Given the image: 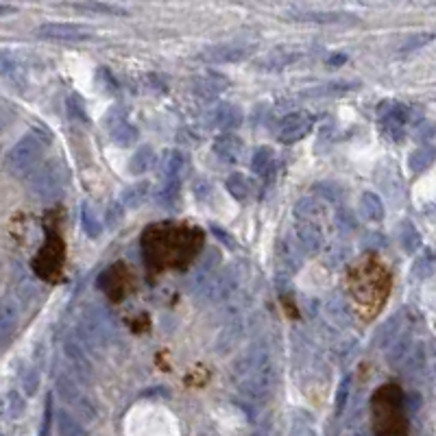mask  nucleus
Returning <instances> with one entry per match:
<instances>
[{"label": "nucleus", "instance_id": "obj_16", "mask_svg": "<svg viewBox=\"0 0 436 436\" xmlns=\"http://www.w3.org/2000/svg\"><path fill=\"white\" fill-rule=\"evenodd\" d=\"M227 86H229V81H227L225 77L216 75V73H209V75H205V77H196V79L192 81V90H194V94H198V97L205 99V101L216 99L218 94H220L222 90H225Z\"/></svg>", "mask_w": 436, "mask_h": 436}, {"label": "nucleus", "instance_id": "obj_15", "mask_svg": "<svg viewBox=\"0 0 436 436\" xmlns=\"http://www.w3.org/2000/svg\"><path fill=\"white\" fill-rule=\"evenodd\" d=\"M214 153L222 162H240L244 155V142L233 133H222L214 140Z\"/></svg>", "mask_w": 436, "mask_h": 436}, {"label": "nucleus", "instance_id": "obj_31", "mask_svg": "<svg viewBox=\"0 0 436 436\" xmlns=\"http://www.w3.org/2000/svg\"><path fill=\"white\" fill-rule=\"evenodd\" d=\"M81 225H84V231L90 235V238H99L101 235L103 225H101L97 209H94L92 203H84V207H81Z\"/></svg>", "mask_w": 436, "mask_h": 436}, {"label": "nucleus", "instance_id": "obj_9", "mask_svg": "<svg viewBox=\"0 0 436 436\" xmlns=\"http://www.w3.org/2000/svg\"><path fill=\"white\" fill-rule=\"evenodd\" d=\"M382 112V131L384 136H388L393 142H402L404 138V127L408 123V107L404 105H391L386 103V107H380Z\"/></svg>", "mask_w": 436, "mask_h": 436}, {"label": "nucleus", "instance_id": "obj_34", "mask_svg": "<svg viewBox=\"0 0 436 436\" xmlns=\"http://www.w3.org/2000/svg\"><path fill=\"white\" fill-rule=\"evenodd\" d=\"M399 334H402V314H395L393 319H388L386 325L380 329V345L388 349Z\"/></svg>", "mask_w": 436, "mask_h": 436}, {"label": "nucleus", "instance_id": "obj_33", "mask_svg": "<svg viewBox=\"0 0 436 436\" xmlns=\"http://www.w3.org/2000/svg\"><path fill=\"white\" fill-rule=\"evenodd\" d=\"M436 40V33H412L406 38V42L399 46V55H410V53H417L423 46H428L430 42Z\"/></svg>", "mask_w": 436, "mask_h": 436}, {"label": "nucleus", "instance_id": "obj_21", "mask_svg": "<svg viewBox=\"0 0 436 436\" xmlns=\"http://www.w3.org/2000/svg\"><path fill=\"white\" fill-rule=\"evenodd\" d=\"M20 319V305L14 297H5L0 303V334L9 336L11 329L18 325Z\"/></svg>", "mask_w": 436, "mask_h": 436}, {"label": "nucleus", "instance_id": "obj_20", "mask_svg": "<svg viewBox=\"0 0 436 436\" xmlns=\"http://www.w3.org/2000/svg\"><path fill=\"white\" fill-rule=\"evenodd\" d=\"M297 242L301 251L316 253L323 246V231L314 222H301V225H297Z\"/></svg>", "mask_w": 436, "mask_h": 436}, {"label": "nucleus", "instance_id": "obj_30", "mask_svg": "<svg viewBox=\"0 0 436 436\" xmlns=\"http://www.w3.org/2000/svg\"><path fill=\"white\" fill-rule=\"evenodd\" d=\"M225 188L233 198H238V201H244V198L251 194V181L240 172L229 175L227 181H225Z\"/></svg>", "mask_w": 436, "mask_h": 436}, {"label": "nucleus", "instance_id": "obj_5", "mask_svg": "<svg viewBox=\"0 0 436 436\" xmlns=\"http://www.w3.org/2000/svg\"><path fill=\"white\" fill-rule=\"evenodd\" d=\"M64 183H66V177L62 166L55 162H46L31 175L29 190L33 192V196H38L40 201H53V198L62 194Z\"/></svg>", "mask_w": 436, "mask_h": 436}, {"label": "nucleus", "instance_id": "obj_43", "mask_svg": "<svg viewBox=\"0 0 436 436\" xmlns=\"http://www.w3.org/2000/svg\"><path fill=\"white\" fill-rule=\"evenodd\" d=\"M177 196H179V183H166L157 192V201L162 205H175Z\"/></svg>", "mask_w": 436, "mask_h": 436}, {"label": "nucleus", "instance_id": "obj_2", "mask_svg": "<svg viewBox=\"0 0 436 436\" xmlns=\"http://www.w3.org/2000/svg\"><path fill=\"white\" fill-rule=\"evenodd\" d=\"M373 430L378 436H408L402 393L397 386H382L371 399Z\"/></svg>", "mask_w": 436, "mask_h": 436}, {"label": "nucleus", "instance_id": "obj_52", "mask_svg": "<svg viewBox=\"0 0 436 436\" xmlns=\"http://www.w3.org/2000/svg\"><path fill=\"white\" fill-rule=\"evenodd\" d=\"M343 62H347V55H334V57H329V64H332V66H340Z\"/></svg>", "mask_w": 436, "mask_h": 436}, {"label": "nucleus", "instance_id": "obj_46", "mask_svg": "<svg viewBox=\"0 0 436 436\" xmlns=\"http://www.w3.org/2000/svg\"><path fill=\"white\" fill-rule=\"evenodd\" d=\"M68 114L73 118H81V120H88V116L84 112V105H81L79 97H70L68 99Z\"/></svg>", "mask_w": 436, "mask_h": 436}, {"label": "nucleus", "instance_id": "obj_41", "mask_svg": "<svg viewBox=\"0 0 436 436\" xmlns=\"http://www.w3.org/2000/svg\"><path fill=\"white\" fill-rule=\"evenodd\" d=\"M20 382H22V388H25V393L27 395H33L35 391H38V386H40V373L35 367H29L22 371L20 375Z\"/></svg>", "mask_w": 436, "mask_h": 436}, {"label": "nucleus", "instance_id": "obj_11", "mask_svg": "<svg viewBox=\"0 0 436 436\" xmlns=\"http://www.w3.org/2000/svg\"><path fill=\"white\" fill-rule=\"evenodd\" d=\"M251 51H253V46L222 44V46H211V49L203 51L198 55V59L205 64H233V62H242Z\"/></svg>", "mask_w": 436, "mask_h": 436}, {"label": "nucleus", "instance_id": "obj_6", "mask_svg": "<svg viewBox=\"0 0 436 436\" xmlns=\"http://www.w3.org/2000/svg\"><path fill=\"white\" fill-rule=\"evenodd\" d=\"M290 20L297 22H314V25H356L358 16L347 11H323V9H303L292 7L286 11Z\"/></svg>", "mask_w": 436, "mask_h": 436}, {"label": "nucleus", "instance_id": "obj_3", "mask_svg": "<svg viewBox=\"0 0 436 436\" xmlns=\"http://www.w3.org/2000/svg\"><path fill=\"white\" fill-rule=\"evenodd\" d=\"M46 146H49V138L42 136L40 131H31L27 136H22L7 153V168L16 177L33 175L40 168L38 164L44 155Z\"/></svg>", "mask_w": 436, "mask_h": 436}, {"label": "nucleus", "instance_id": "obj_48", "mask_svg": "<svg viewBox=\"0 0 436 436\" xmlns=\"http://www.w3.org/2000/svg\"><path fill=\"white\" fill-rule=\"evenodd\" d=\"M18 68V62L14 57H11L9 51H3V55H0V73L3 75H11V70Z\"/></svg>", "mask_w": 436, "mask_h": 436}, {"label": "nucleus", "instance_id": "obj_32", "mask_svg": "<svg viewBox=\"0 0 436 436\" xmlns=\"http://www.w3.org/2000/svg\"><path fill=\"white\" fill-rule=\"evenodd\" d=\"M155 162V153H153L151 146H140L136 153L131 162H129V170H131L133 175H142L151 168V164Z\"/></svg>", "mask_w": 436, "mask_h": 436}, {"label": "nucleus", "instance_id": "obj_27", "mask_svg": "<svg viewBox=\"0 0 436 436\" xmlns=\"http://www.w3.org/2000/svg\"><path fill=\"white\" fill-rule=\"evenodd\" d=\"M399 242H402V249L406 253H417L421 249V233L417 227L412 225L410 220L402 222V229H399Z\"/></svg>", "mask_w": 436, "mask_h": 436}, {"label": "nucleus", "instance_id": "obj_29", "mask_svg": "<svg viewBox=\"0 0 436 436\" xmlns=\"http://www.w3.org/2000/svg\"><path fill=\"white\" fill-rule=\"evenodd\" d=\"M66 353L70 362H73L75 371H79L84 378H88L90 373V360H88V349H84V345H77V343H68L66 345Z\"/></svg>", "mask_w": 436, "mask_h": 436}, {"label": "nucleus", "instance_id": "obj_42", "mask_svg": "<svg viewBox=\"0 0 436 436\" xmlns=\"http://www.w3.org/2000/svg\"><path fill=\"white\" fill-rule=\"evenodd\" d=\"M22 410H25V399H22V395L18 391H9L7 402H5V412L9 417H18Z\"/></svg>", "mask_w": 436, "mask_h": 436}, {"label": "nucleus", "instance_id": "obj_39", "mask_svg": "<svg viewBox=\"0 0 436 436\" xmlns=\"http://www.w3.org/2000/svg\"><path fill=\"white\" fill-rule=\"evenodd\" d=\"M434 270H436V255L432 251H423V255H419V260L415 264V275L426 279L434 273Z\"/></svg>", "mask_w": 436, "mask_h": 436}, {"label": "nucleus", "instance_id": "obj_53", "mask_svg": "<svg viewBox=\"0 0 436 436\" xmlns=\"http://www.w3.org/2000/svg\"><path fill=\"white\" fill-rule=\"evenodd\" d=\"M297 436H316V432L314 430H310V428H303V430H299V434Z\"/></svg>", "mask_w": 436, "mask_h": 436}, {"label": "nucleus", "instance_id": "obj_4", "mask_svg": "<svg viewBox=\"0 0 436 436\" xmlns=\"http://www.w3.org/2000/svg\"><path fill=\"white\" fill-rule=\"evenodd\" d=\"M79 332H81L79 334L81 345L97 347V345L110 343L116 336V323L105 308H101V305H90V308H86V312L81 314Z\"/></svg>", "mask_w": 436, "mask_h": 436}, {"label": "nucleus", "instance_id": "obj_17", "mask_svg": "<svg viewBox=\"0 0 436 436\" xmlns=\"http://www.w3.org/2000/svg\"><path fill=\"white\" fill-rule=\"evenodd\" d=\"M211 120H214L216 127L229 131V129L242 125V110L233 103H220L214 107V112H211Z\"/></svg>", "mask_w": 436, "mask_h": 436}, {"label": "nucleus", "instance_id": "obj_12", "mask_svg": "<svg viewBox=\"0 0 436 436\" xmlns=\"http://www.w3.org/2000/svg\"><path fill=\"white\" fill-rule=\"evenodd\" d=\"M162 175L166 183H179L185 172L190 170V162H188L185 153L181 151H166L162 157Z\"/></svg>", "mask_w": 436, "mask_h": 436}, {"label": "nucleus", "instance_id": "obj_24", "mask_svg": "<svg viewBox=\"0 0 436 436\" xmlns=\"http://www.w3.org/2000/svg\"><path fill=\"white\" fill-rule=\"evenodd\" d=\"M434 162H436V146L423 144V146H419L417 151L410 153L408 166H410L412 172H426Z\"/></svg>", "mask_w": 436, "mask_h": 436}, {"label": "nucleus", "instance_id": "obj_47", "mask_svg": "<svg viewBox=\"0 0 436 436\" xmlns=\"http://www.w3.org/2000/svg\"><path fill=\"white\" fill-rule=\"evenodd\" d=\"M349 402V380L345 378L343 382H340V388H338V393H336V410L340 412L345 408V404Z\"/></svg>", "mask_w": 436, "mask_h": 436}, {"label": "nucleus", "instance_id": "obj_38", "mask_svg": "<svg viewBox=\"0 0 436 436\" xmlns=\"http://www.w3.org/2000/svg\"><path fill=\"white\" fill-rule=\"evenodd\" d=\"M316 214H319V205H316L312 198H301V201L294 205V216L301 222H314Z\"/></svg>", "mask_w": 436, "mask_h": 436}, {"label": "nucleus", "instance_id": "obj_45", "mask_svg": "<svg viewBox=\"0 0 436 436\" xmlns=\"http://www.w3.org/2000/svg\"><path fill=\"white\" fill-rule=\"evenodd\" d=\"M347 262V251H345V246H332L327 253V264L329 266H340V264H345Z\"/></svg>", "mask_w": 436, "mask_h": 436}, {"label": "nucleus", "instance_id": "obj_13", "mask_svg": "<svg viewBox=\"0 0 436 436\" xmlns=\"http://www.w3.org/2000/svg\"><path fill=\"white\" fill-rule=\"evenodd\" d=\"M57 393L62 395L66 402L73 406V408H77L81 415L84 417H94V408L90 406V402L88 399L81 395V391H79V386L68 378V375H62V378L57 380Z\"/></svg>", "mask_w": 436, "mask_h": 436}, {"label": "nucleus", "instance_id": "obj_36", "mask_svg": "<svg viewBox=\"0 0 436 436\" xmlns=\"http://www.w3.org/2000/svg\"><path fill=\"white\" fill-rule=\"evenodd\" d=\"M57 430H59V436H86V430L81 428L79 423L68 415V412H59Z\"/></svg>", "mask_w": 436, "mask_h": 436}, {"label": "nucleus", "instance_id": "obj_10", "mask_svg": "<svg viewBox=\"0 0 436 436\" xmlns=\"http://www.w3.org/2000/svg\"><path fill=\"white\" fill-rule=\"evenodd\" d=\"M64 262V246L62 240H55V242H46V246L42 249V253L35 257V270H38V275L44 279H51L53 275L59 273V268H62Z\"/></svg>", "mask_w": 436, "mask_h": 436}, {"label": "nucleus", "instance_id": "obj_23", "mask_svg": "<svg viewBox=\"0 0 436 436\" xmlns=\"http://www.w3.org/2000/svg\"><path fill=\"white\" fill-rule=\"evenodd\" d=\"M360 214L371 220V222H380L384 218V203L382 198L375 192H364L360 196Z\"/></svg>", "mask_w": 436, "mask_h": 436}, {"label": "nucleus", "instance_id": "obj_40", "mask_svg": "<svg viewBox=\"0 0 436 436\" xmlns=\"http://www.w3.org/2000/svg\"><path fill=\"white\" fill-rule=\"evenodd\" d=\"M351 90H356V84H327L321 88H314L308 94L310 97H336V94H347Z\"/></svg>", "mask_w": 436, "mask_h": 436}, {"label": "nucleus", "instance_id": "obj_44", "mask_svg": "<svg viewBox=\"0 0 436 436\" xmlns=\"http://www.w3.org/2000/svg\"><path fill=\"white\" fill-rule=\"evenodd\" d=\"M123 214H125V205L123 203H112L107 207V211H105V222H107V227H116L118 222L123 220Z\"/></svg>", "mask_w": 436, "mask_h": 436}, {"label": "nucleus", "instance_id": "obj_8", "mask_svg": "<svg viewBox=\"0 0 436 436\" xmlns=\"http://www.w3.org/2000/svg\"><path fill=\"white\" fill-rule=\"evenodd\" d=\"M312 125H314V118L308 112H292L281 120V125L277 129V138L284 144L299 142V140H303L310 133Z\"/></svg>", "mask_w": 436, "mask_h": 436}, {"label": "nucleus", "instance_id": "obj_50", "mask_svg": "<svg viewBox=\"0 0 436 436\" xmlns=\"http://www.w3.org/2000/svg\"><path fill=\"white\" fill-rule=\"evenodd\" d=\"M436 133V125H432V123H421L419 125V129H417V138H421V140H430L432 136Z\"/></svg>", "mask_w": 436, "mask_h": 436}, {"label": "nucleus", "instance_id": "obj_19", "mask_svg": "<svg viewBox=\"0 0 436 436\" xmlns=\"http://www.w3.org/2000/svg\"><path fill=\"white\" fill-rule=\"evenodd\" d=\"M412 349H415V345H412V334L410 332H402L395 338V343L388 347V351H386L388 364H391V367H404L406 360L410 358Z\"/></svg>", "mask_w": 436, "mask_h": 436}, {"label": "nucleus", "instance_id": "obj_1", "mask_svg": "<svg viewBox=\"0 0 436 436\" xmlns=\"http://www.w3.org/2000/svg\"><path fill=\"white\" fill-rule=\"evenodd\" d=\"M233 373L242 395L255 399V402H264L275 391L277 369L268 349L262 345H251L246 349L233 364Z\"/></svg>", "mask_w": 436, "mask_h": 436}, {"label": "nucleus", "instance_id": "obj_28", "mask_svg": "<svg viewBox=\"0 0 436 436\" xmlns=\"http://www.w3.org/2000/svg\"><path fill=\"white\" fill-rule=\"evenodd\" d=\"M73 9L86 11V14H105V16H125L127 9L114 3H73Z\"/></svg>", "mask_w": 436, "mask_h": 436}, {"label": "nucleus", "instance_id": "obj_22", "mask_svg": "<svg viewBox=\"0 0 436 436\" xmlns=\"http://www.w3.org/2000/svg\"><path fill=\"white\" fill-rule=\"evenodd\" d=\"M149 190H151L149 181H138V183L127 185L125 190H123V194H120V203L127 209H136V207H140V205L146 201Z\"/></svg>", "mask_w": 436, "mask_h": 436}, {"label": "nucleus", "instance_id": "obj_35", "mask_svg": "<svg viewBox=\"0 0 436 436\" xmlns=\"http://www.w3.org/2000/svg\"><path fill=\"white\" fill-rule=\"evenodd\" d=\"M273 166V151L268 146H262L253 153V159H251V170L255 175H266Z\"/></svg>", "mask_w": 436, "mask_h": 436}, {"label": "nucleus", "instance_id": "obj_51", "mask_svg": "<svg viewBox=\"0 0 436 436\" xmlns=\"http://www.w3.org/2000/svg\"><path fill=\"white\" fill-rule=\"evenodd\" d=\"M321 188H325V194L323 196H327L329 198V201H338V198H340V192H338V185H334V183H319Z\"/></svg>", "mask_w": 436, "mask_h": 436}, {"label": "nucleus", "instance_id": "obj_18", "mask_svg": "<svg viewBox=\"0 0 436 436\" xmlns=\"http://www.w3.org/2000/svg\"><path fill=\"white\" fill-rule=\"evenodd\" d=\"M301 57V53L297 51H270L268 55H264L260 62H257V68L268 70V73H279V70H286L288 66H292L297 59Z\"/></svg>", "mask_w": 436, "mask_h": 436}, {"label": "nucleus", "instance_id": "obj_49", "mask_svg": "<svg viewBox=\"0 0 436 436\" xmlns=\"http://www.w3.org/2000/svg\"><path fill=\"white\" fill-rule=\"evenodd\" d=\"M211 233L216 235V238L220 240V242H225L229 249H235V240H233V235L231 233H227V231H222L218 225H211Z\"/></svg>", "mask_w": 436, "mask_h": 436}, {"label": "nucleus", "instance_id": "obj_25", "mask_svg": "<svg viewBox=\"0 0 436 436\" xmlns=\"http://www.w3.org/2000/svg\"><path fill=\"white\" fill-rule=\"evenodd\" d=\"M325 314L336 327H347L349 325V308L340 297H332L325 301Z\"/></svg>", "mask_w": 436, "mask_h": 436}, {"label": "nucleus", "instance_id": "obj_26", "mask_svg": "<svg viewBox=\"0 0 436 436\" xmlns=\"http://www.w3.org/2000/svg\"><path fill=\"white\" fill-rule=\"evenodd\" d=\"M110 129V136L116 144H120V146H129V144H133L136 140H138V129L129 123V120H120V123H116Z\"/></svg>", "mask_w": 436, "mask_h": 436}, {"label": "nucleus", "instance_id": "obj_14", "mask_svg": "<svg viewBox=\"0 0 436 436\" xmlns=\"http://www.w3.org/2000/svg\"><path fill=\"white\" fill-rule=\"evenodd\" d=\"M301 246L299 244H292L288 240H279L277 242V249H275V257H277V268L281 273H294L299 266H301Z\"/></svg>", "mask_w": 436, "mask_h": 436}, {"label": "nucleus", "instance_id": "obj_7", "mask_svg": "<svg viewBox=\"0 0 436 436\" xmlns=\"http://www.w3.org/2000/svg\"><path fill=\"white\" fill-rule=\"evenodd\" d=\"M38 35L55 42H84L92 38V29L75 22H44L38 27Z\"/></svg>", "mask_w": 436, "mask_h": 436}, {"label": "nucleus", "instance_id": "obj_37", "mask_svg": "<svg viewBox=\"0 0 436 436\" xmlns=\"http://www.w3.org/2000/svg\"><path fill=\"white\" fill-rule=\"evenodd\" d=\"M334 220H336V227L343 233H351V231H356V227H358L356 214H353V211L347 209V207H338L336 214H334Z\"/></svg>", "mask_w": 436, "mask_h": 436}]
</instances>
